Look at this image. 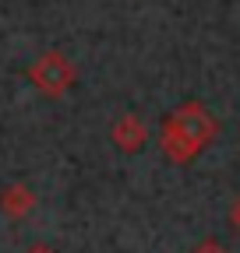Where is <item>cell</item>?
<instances>
[{
    "mask_svg": "<svg viewBox=\"0 0 240 253\" xmlns=\"http://www.w3.org/2000/svg\"><path fill=\"white\" fill-rule=\"evenodd\" d=\"M110 137H113V144H117L120 151H138V148L148 141V126H145V120H141V116L124 113V116L113 123Z\"/></svg>",
    "mask_w": 240,
    "mask_h": 253,
    "instance_id": "4",
    "label": "cell"
},
{
    "mask_svg": "<svg viewBox=\"0 0 240 253\" xmlns=\"http://www.w3.org/2000/svg\"><path fill=\"white\" fill-rule=\"evenodd\" d=\"M194 253H226V250H223L219 243H201V246H198Z\"/></svg>",
    "mask_w": 240,
    "mask_h": 253,
    "instance_id": "5",
    "label": "cell"
},
{
    "mask_svg": "<svg viewBox=\"0 0 240 253\" xmlns=\"http://www.w3.org/2000/svg\"><path fill=\"white\" fill-rule=\"evenodd\" d=\"M233 221H237V225H240V204H237V211H233Z\"/></svg>",
    "mask_w": 240,
    "mask_h": 253,
    "instance_id": "7",
    "label": "cell"
},
{
    "mask_svg": "<svg viewBox=\"0 0 240 253\" xmlns=\"http://www.w3.org/2000/svg\"><path fill=\"white\" fill-rule=\"evenodd\" d=\"M39 197H36V190L32 186H25V183H7L4 190H0V214L11 218V221H21L36 211Z\"/></svg>",
    "mask_w": 240,
    "mask_h": 253,
    "instance_id": "3",
    "label": "cell"
},
{
    "mask_svg": "<svg viewBox=\"0 0 240 253\" xmlns=\"http://www.w3.org/2000/svg\"><path fill=\"white\" fill-rule=\"evenodd\" d=\"M212 137H216V120L198 102L180 106L163 123V151H166V158H173V162H191Z\"/></svg>",
    "mask_w": 240,
    "mask_h": 253,
    "instance_id": "1",
    "label": "cell"
},
{
    "mask_svg": "<svg viewBox=\"0 0 240 253\" xmlns=\"http://www.w3.org/2000/svg\"><path fill=\"white\" fill-rule=\"evenodd\" d=\"M25 253H57V250H53V246H46V243H32Z\"/></svg>",
    "mask_w": 240,
    "mask_h": 253,
    "instance_id": "6",
    "label": "cell"
},
{
    "mask_svg": "<svg viewBox=\"0 0 240 253\" xmlns=\"http://www.w3.org/2000/svg\"><path fill=\"white\" fill-rule=\"evenodd\" d=\"M28 81H32L39 88V95H46V99H60V95H67L71 84L78 81V71H74V63L60 49H46L43 56L32 60Z\"/></svg>",
    "mask_w": 240,
    "mask_h": 253,
    "instance_id": "2",
    "label": "cell"
}]
</instances>
